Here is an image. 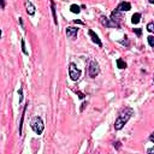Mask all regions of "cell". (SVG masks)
Returning <instances> with one entry per match:
<instances>
[{
	"label": "cell",
	"mask_w": 154,
	"mask_h": 154,
	"mask_svg": "<svg viewBox=\"0 0 154 154\" xmlns=\"http://www.w3.org/2000/svg\"><path fill=\"white\" fill-rule=\"evenodd\" d=\"M134 115V110L130 109V107H125V109L119 113L118 118L116 119V123H115V129L116 130H120L123 126L128 123V120L131 118V116Z\"/></svg>",
	"instance_id": "1"
},
{
	"label": "cell",
	"mask_w": 154,
	"mask_h": 154,
	"mask_svg": "<svg viewBox=\"0 0 154 154\" xmlns=\"http://www.w3.org/2000/svg\"><path fill=\"white\" fill-rule=\"evenodd\" d=\"M30 126H31L33 131H34L35 134H37V135H41L42 131H43V129H45V125H43L42 119L40 118V117H37V116L31 119Z\"/></svg>",
	"instance_id": "2"
},
{
	"label": "cell",
	"mask_w": 154,
	"mask_h": 154,
	"mask_svg": "<svg viewBox=\"0 0 154 154\" xmlns=\"http://www.w3.org/2000/svg\"><path fill=\"white\" fill-rule=\"evenodd\" d=\"M69 75H70L72 81H77V79L81 77V70L77 69V66L73 63H71L69 65Z\"/></svg>",
	"instance_id": "3"
},
{
	"label": "cell",
	"mask_w": 154,
	"mask_h": 154,
	"mask_svg": "<svg viewBox=\"0 0 154 154\" xmlns=\"http://www.w3.org/2000/svg\"><path fill=\"white\" fill-rule=\"evenodd\" d=\"M100 72V68H99V64L95 62V60H90L89 63V68H88V73L90 77H96Z\"/></svg>",
	"instance_id": "4"
},
{
	"label": "cell",
	"mask_w": 154,
	"mask_h": 154,
	"mask_svg": "<svg viewBox=\"0 0 154 154\" xmlns=\"http://www.w3.org/2000/svg\"><path fill=\"white\" fill-rule=\"evenodd\" d=\"M100 23H101L104 26H106V28H119V24L113 22L112 19L107 18L106 16H101L100 17Z\"/></svg>",
	"instance_id": "5"
},
{
	"label": "cell",
	"mask_w": 154,
	"mask_h": 154,
	"mask_svg": "<svg viewBox=\"0 0 154 154\" xmlns=\"http://www.w3.org/2000/svg\"><path fill=\"white\" fill-rule=\"evenodd\" d=\"M77 33H78V29L77 28H73V26H69L66 29V36L71 40H75L76 36H77Z\"/></svg>",
	"instance_id": "6"
},
{
	"label": "cell",
	"mask_w": 154,
	"mask_h": 154,
	"mask_svg": "<svg viewBox=\"0 0 154 154\" xmlns=\"http://www.w3.org/2000/svg\"><path fill=\"white\" fill-rule=\"evenodd\" d=\"M130 9H131V4L128 3V1H123V3H120V4L117 6L116 10H118V11H120V12H124V11H129Z\"/></svg>",
	"instance_id": "7"
},
{
	"label": "cell",
	"mask_w": 154,
	"mask_h": 154,
	"mask_svg": "<svg viewBox=\"0 0 154 154\" xmlns=\"http://www.w3.org/2000/svg\"><path fill=\"white\" fill-rule=\"evenodd\" d=\"M111 19L113 22H116V23L119 24V22L122 21V12L118 11V10H115L112 12V15H111Z\"/></svg>",
	"instance_id": "8"
},
{
	"label": "cell",
	"mask_w": 154,
	"mask_h": 154,
	"mask_svg": "<svg viewBox=\"0 0 154 154\" xmlns=\"http://www.w3.org/2000/svg\"><path fill=\"white\" fill-rule=\"evenodd\" d=\"M88 34H89V36H90V39H92V41L94 42V43H96V45L99 46V47H101L102 43H101V41H100L99 36L95 34V33L93 31V30H89V31H88Z\"/></svg>",
	"instance_id": "9"
},
{
	"label": "cell",
	"mask_w": 154,
	"mask_h": 154,
	"mask_svg": "<svg viewBox=\"0 0 154 154\" xmlns=\"http://www.w3.org/2000/svg\"><path fill=\"white\" fill-rule=\"evenodd\" d=\"M25 7H26V12H28V15H30V16H33L35 13V6L33 5L29 0H26L25 1Z\"/></svg>",
	"instance_id": "10"
},
{
	"label": "cell",
	"mask_w": 154,
	"mask_h": 154,
	"mask_svg": "<svg viewBox=\"0 0 154 154\" xmlns=\"http://www.w3.org/2000/svg\"><path fill=\"white\" fill-rule=\"evenodd\" d=\"M140 19H141V13H135V15H132V17H131V22H132V24H137L140 22Z\"/></svg>",
	"instance_id": "11"
},
{
	"label": "cell",
	"mask_w": 154,
	"mask_h": 154,
	"mask_svg": "<svg viewBox=\"0 0 154 154\" xmlns=\"http://www.w3.org/2000/svg\"><path fill=\"white\" fill-rule=\"evenodd\" d=\"M51 7H52V13H53V19H54V23L58 25V19H57V16H56V7H54V1L51 0Z\"/></svg>",
	"instance_id": "12"
},
{
	"label": "cell",
	"mask_w": 154,
	"mask_h": 154,
	"mask_svg": "<svg viewBox=\"0 0 154 154\" xmlns=\"http://www.w3.org/2000/svg\"><path fill=\"white\" fill-rule=\"evenodd\" d=\"M70 11L72 13H79V12H81V7H79L78 5H76V4H72L70 6Z\"/></svg>",
	"instance_id": "13"
},
{
	"label": "cell",
	"mask_w": 154,
	"mask_h": 154,
	"mask_svg": "<svg viewBox=\"0 0 154 154\" xmlns=\"http://www.w3.org/2000/svg\"><path fill=\"white\" fill-rule=\"evenodd\" d=\"M117 66H118V68L119 69H125L126 68V63L124 62V60L123 59H117Z\"/></svg>",
	"instance_id": "14"
},
{
	"label": "cell",
	"mask_w": 154,
	"mask_h": 154,
	"mask_svg": "<svg viewBox=\"0 0 154 154\" xmlns=\"http://www.w3.org/2000/svg\"><path fill=\"white\" fill-rule=\"evenodd\" d=\"M147 30L151 31V33H154V23H153V22H151V23L147 24Z\"/></svg>",
	"instance_id": "15"
},
{
	"label": "cell",
	"mask_w": 154,
	"mask_h": 154,
	"mask_svg": "<svg viewBox=\"0 0 154 154\" xmlns=\"http://www.w3.org/2000/svg\"><path fill=\"white\" fill-rule=\"evenodd\" d=\"M147 39H148V43H149L151 47H154V36H153V35H151V36L147 37Z\"/></svg>",
	"instance_id": "16"
},
{
	"label": "cell",
	"mask_w": 154,
	"mask_h": 154,
	"mask_svg": "<svg viewBox=\"0 0 154 154\" xmlns=\"http://www.w3.org/2000/svg\"><path fill=\"white\" fill-rule=\"evenodd\" d=\"M134 33L137 35V36H141L142 34V29H140V28H136V29H134Z\"/></svg>",
	"instance_id": "17"
},
{
	"label": "cell",
	"mask_w": 154,
	"mask_h": 154,
	"mask_svg": "<svg viewBox=\"0 0 154 154\" xmlns=\"http://www.w3.org/2000/svg\"><path fill=\"white\" fill-rule=\"evenodd\" d=\"M22 51H23V53H24V54H26V56H28V52H26V48H25L24 40H22Z\"/></svg>",
	"instance_id": "18"
},
{
	"label": "cell",
	"mask_w": 154,
	"mask_h": 154,
	"mask_svg": "<svg viewBox=\"0 0 154 154\" xmlns=\"http://www.w3.org/2000/svg\"><path fill=\"white\" fill-rule=\"evenodd\" d=\"M125 40H123V41H120V43H122V45H126V46H128V47H129V41H128V37H124Z\"/></svg>",
	"instance_id": "19"
},
{
	"label": "cell",
	"mask_w": 154,
	"mask_h": 154,
	"mask_svg": "<svg viewBox=\"0 0 154 154\" xmlns=\"http://www.w3.org/2000/svg\"><path fill=\"white\" fill-rule=\"evenodd\" d=\"M18 94H19V102H22V100H23V92H22V89H19Z\"/></svg>",
	"instance_id": "20"
},
{
	"label": "cell",
	"mask_w": 154,
	"mask_h": 154,
	"mask_svg": "<svg viewBox=\"0 0 154 154\" xmlns=\"http://www.w3.org/2000/svg\"><path fill=\"white\" fill-rule=\"evenodd\" d=\"M77 94H78L79 99H84V94H83V93H81V92H77Z\"/></svg>",
	"instance_id": "21"
},
{
	"label": "cell",
	"mask_w": 154,
	"mask_h": 154,
	"mask_svg": "<svg viewBox=\"0 0 154 154\" xmlns=\"http://www.w3.org/2000/svg\"><path fill=\"white\" fill-rule=\"evenodd\" d=\"M149 140H151L152 142H154V131L151 134V136H149Z\"/></svg>",
	"instance_id": "22"
},
{
	"label": "cell",
	"mask_w": 154,
	"mask_h": 154,
	"mask_svg": "<svg viewBox=\"0 0 154 154\" xmlns=\"http://www.w3.org/2000/svg\"><path fill=\"white\" fill-rule=\"evenodd\" d=\"M147 152H148V153H154V147H153V148H149Z\"/></svg>",
	"instance_id": "23"
},
{
	"label": "cell",
	"mask_w": 154,
	"mask_h": 154,
	"mask_svg": "<svg viewBox=\"0 0 154 154\" xmlns=\"http://www.w3.org/2000/svg\"><path fill=\"white\" fill-rule=\"evenodd\" d=\"M84 106H85V104H82V107H81V111H83V110H84Z\"/></svg>",
	"instance_id": "24"
},
{
	"label": "cell",
	"mask_w": 154,
	"mask_h": 154,
	"mask_svg": "<svg viewBox=\"0 0 154 154\" xmlns=\"http://www.w3.org/2000/svg\"><path fill=\"white\" fill-rule=\"evenodd\" d=\"M19 23H21V25L23 26V21H22V18H19Z\"/></svg>",
	"instance_id": "25"
},
{
	"label": "cell",
	"mask_w": 154,
	"mask_h": 154,
	"mask_svg": "<svg viewBox=\"0 0 154 154\" xmlns=\"http://www.w3.org/2000/svg\"><path fill=\"white\" fill-rule=\"evenodd\" d=\"M75 23H79V24H83L81 21H77V19H76V21H75Z\"/></svg>",
	"instance_id": "26"
},
{
	"label": "cell",
	"mask_w": 154,
	"mask_h": 154,
	"mask_svg": "<svg viewBox=\"0 0 154 154\" xmlns=\"http://www.w3.org/2000/svg\"><path fill=\"white\" fill-rule=\"evenodd\" d=\"M5 7V0H3V9Z\"/></svg>",
	"instance_id": "27"
},
{
	"label": "cell",
	"mask_w": 154,
	"mask_h": 154,
	"mask_svg": "<svg viewBox=\"0 0 154 154\" xmlns=\"http://www.w3.org/2000/svg\"><path fill=\"white\" fill-rule=\"evenodd\" d=\"M148 1H149L151 4H154V0H148Z\"/></svg>",
	"instance_id": "28"
},
{
	"label": "cell",
	"mask_w": 154,
	"mask_h": 154,
	"mask_svg": "<svg viewBox=\"0 0 154 154\" xmlns=\"http://www.w3.org/2000/svg\"><path fill=\"white\" fill-rule=\"evenodd\" d=\"M153 81H154V77H153Z\"/></svg>",
	"instance_id": "29"
}]
</instances>
